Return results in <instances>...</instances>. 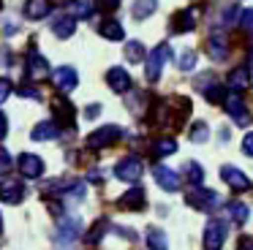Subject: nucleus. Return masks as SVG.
Returning a JSON list of instances; mask_svg holds the SVG:
<instances>
[{"mask_svg":"<svg viewBox=\"0 0 253 250\" xmlns=\"http://www.w3.org/2000/svg\"><path fill=\"white\" fill-rule=\"evenodd\" d=\"M171 54V46L169 43H158V46L153 49V52L147 54V65H144V74H147V82H158L161 79V71H164L166 65V57Z\"/></svg>","mask_w":253,"mask_h":250,"instance_id":"f257e3e1","label":"nucleus"},{"mask_svg":"<svg viewBox=\"0 0 253 250\" xmlns=\"http://www.w3.org/2000/svg\"><path fill=\"white\" fill-rule=\"evenodd\" d=\"M185 204L193 207V209H202V212H212L220 204V196L215 190H207V188H193L185 196Z\"/></svg>","mask_w":253,"mask_h":250,"instance_id":"f03ea898","label":"nucleus"},{"mask_svg":"<svg viewBox=\"0 0 253 250\" xmlns=\"http://www.w3.org/2000/svg\"><path fill=\"white\" fill-rule=\"evenodd\" d=\"M120 136H123V130L117 128V125H101V128H95L93 133L87 136V147L90 150H104V147L117 144Z\"/></svg>","mask_w":253,"mask_h":250,"instance_id":"7ed1b4c3","label":"nucleus"},{"mask_svg":"<svg viewBox=\"0 0 253 250\" xmlns=\"http://www.w3.org/2000/svg\"><path fill=\"white\" fill-rule=\"evenodd\" d=\"M223 106H226V112H229V117L234 120L240 128L251 125V109L245 106V101H242L240 92H231V95H226V98H223Z\"/></svg>","mask_w":253,"mask_h":250,"instance_id":"20e7f679","label":"nucleus"},{"mask_svg":"<svg viewBox=\"0 0 253 250\" xmlns=\"http://www.w3.org/2000/svg\"><path fill=\"white\" fill-rule=\"evenodd\" d=\"M79 231H82V220L79 217H63L60 226H57V245L60 248H71L79 239Z\"/></svg>","mask_w":253,"mask_h":250,"instance_id":"39448f33","label":"nucleus"},{"mask_svg":"<svg viewBox=\"0 0 253 250\" xmlns=\"http://www.w3.org/2000/svg\"><path fill=\"white\" fill-rule=\"evenodd\" d=\"M142 171H144L142 161H139V158H133V155L123 158V161L115 166V177L123 179V182H136V179L142 177Z\"/></svg>","mask_w":253,"mask_h":250,"instance_id":"423d86ee","label":"nucleus"},{"mask_svg":"<svg viewBox=\"0 0 253 250\" xmlns=\"http://www.w3.org/2000/svg\"><path fill=\"white\" fill-rule=\"evenodd\" d=\"M144 204H147V196H144V188H142V185H133V188H128L126 193L117 199V207H120V209H128V212H142Z\"/></svg>","mask_w":253,"mask_h":250,"instance_id":"0eeeda50","label":"nucleus"},{"mask_svg":"<svg viewBox=\"0 0 253 250\" xmlns=\"http://www.w3.org/2000/svg\"><path fill=\"white\" fill-rule=\"evenodd\" d=\"M17 168L25 179H39L44 174V161L39 155H33V152H22L17 158Z\"/></svg>","mask_w":253,"mask_h":250,"instance_id":"6e6552de","label":"nucleus"},{"mask_svg":"<svg viewBox=\"0 0 253 250\" xmlns=\"http://www.w3.org/2000/svg\"><path fill=\"white\" fill-rule=\"evenodd\" d=\"M226 242V223L223 220H210L204 228V250H220Z\"/></svg>","mask_w":253,"mask_h":250,"instance_id":"1a4fd4ad","label":"nucleus"},{"mask_svg":"<svg viewBox=\"0 0 253 250\" xmlns=\"http://www.w3.org/2000/svg\"><path fill=\"white\" fill-rule=\"evenodd\" d=\"M52 82H55V87L60 92H71V90H77V84H79V74L71 65H60V68L52 74Z\"/></svg>","mask_w":253,"mask_h":250,"instance_id":"9d476101","label":"nucleus"},{"mask_svg":"<svg viewBox=\"0 0 253 250\" xmlns=\"http://www.w3.org/2000/svg\"><path fill=\"white\" fill-rule=\"evenodd\" d=\"M220 179H223L234 193H245V190L251 188V179H248L240 168H234V166H220Z\"/></svg>","mask_w":253,"mask_h":250,"instance_id":"9b49d317","label":"nucleus"},{"mask_svg":"<svg viewBox=\"0 0 253 250\" xmlns=\"http://www.w3.org/2000/svg\"><path fill=\"white\" fill-rule=\"evenodd\" d=\"M153 177H155V182H158V188H164L166 193H174V190H180V174L177 171H171L169 166H155L153 168Z\"/></svg>","mask_w":253,"mask_h":250,"instance_id":"f8f14e48","label":"nucleus"},{"mask_svg":"<svg viewBox=\"0 0 253 250\" xmlns=\"http://www.w3.org/2000/svg\"><path fill=\"white\" fill-rule=\"evenodd\" d=\"M25 199V185L19 179H3L0 182V201L6 204H19Z\"/></svg>","mask_w":253,"mask_h":250,"instance_id":"ddd939ff","label":"nucleus"},{"mask_svg":"<svg viewBox=\"0 0 253 250\" xmlns=\"http://www.w3.org/2000/svg\"><path fill=\"white\" fill-rule=\"evenodd\" d=\"M207 54L212 60H226L229 57V43H226V36L220 30H212L210 33V38H207Z\"/></svg>","mask_w":253,"mask_h":250,"instance_id":"4468645a","label":"nucleus"},{"mask_svg":"<svg viewBox=\"0 0 253 250\" xmlns=\"http://www.w3.org/2000/svg\"><path fill=\"white\" fill-rule=\"evenodd\" d=\"M46 76H49V63H46V57H41L39 52H30V57H28V79L44 82Z\"/></svg>","mask_w":253,"mask_h":250,"instance_id":"2eb2a0df","label":"nucleus"},{"mask_svg":"<svg viewBox=\"0 0 253 250\" xmlns=\"http://www.w3.org/2000/svg\"><path fill=\"white\" fill-rule=\"evenodd\" d=\"M248 84H251V68L237 65V68L229 71V76H226V87H229L231 92H242Z\"/></svg>","mask_w":253,"mask_h":250,"instance_id":"dca6fc26","label":"nucleus"},{"mask_svg":"<svg viewBox=\"0 0 253 250\" xmlns=\"http://www.w3.org/2000/svg\"><path fill=\"white\" fill-rule=\"evenodd\" d=\"M171 33H191L196 27V8H185V11H177L171 16Z\"/></svg>","mask_w":253,"mask_h":250,"instance_id":"f3484780","label":"nucleus"},{"mask_svg":"<svg viewBox=\"0 0 253 250\" xmlns=\"http://www.w3.org/2000/svg\"><path fill=\"white\" fill-rule=\"evenodd\" d=\"M52 112H55V117L60 125H74L77 112H74V103L68 101V98H55V101H52Z\"/></svg>","mask_w":253,"mask_h":250,"instance_id":"a211bd4d","label":"nucleus"},{"mask_svg":"<svg viewBox=\"0 0 253 250\" xmlns=\"http://www.w3.org/2000/svg\"><path fill=\"white\" fill-rule=\"evenodd\" d=\"M106 84H109L115 92H128L131 90V76H128L126 68H109V74H106Z\"/></svg>","mask_w":253,"mask_h":250,"instance_id":"6ab92c4d","label":"nucleus"},{"mask_svg":"<svg viewBox=\"0 0 253 250\" xmlns=\"http://www.w3.org/2000/svg\"><path fill=\"white\" fill-rule=\"evenodd\" d=\"M74 30H77V19H74L71 14H60L52 19V33H55L57 38H71Z\"/></svg>","mask_w":253,"mask_h":250,"instance_id":"aec40b11","label":"nucleus"},{"mask_svg":"<svg viewBox=\"0 0 253 250\" xmlns=\"http://www.w3.org/2000/svg\"><path fill=\"white\" fill-rule=\"evenodd\" d=\"M57 136H60V128H57V123H52V120H44V123H39L30 130V139L33 141H49V139H57Z\"/></svg>","mask_w":253,"mask_h":250,"instance_id":"412c9836","label":"nucleus"},{"mask_svg":"<svg viewBox=\"0 0 253 250\" xmlns=\"http://www.w3.org/2000/svg\"><path fill=\"white\" fill-rule=\"evenodd\" d=\"M49 11H52L49 0H28V3H25V16H28V19H44Z\"/></svg>","mask_w":253,"mask_h":250,"instance_id":"4be33fe9","label":"nucleus"},{"mask_svg":"<svg viewBox=\"0 0 253 250\" xmlns=\"http://www.w3.org/2000/svg\"><path fill=\"white\" fill-rule=\"evenodd\" d=\"M98 33L106 41H123V36H126V33H123V25L117 19H104L98 25Z\"/></svg>","mask_w":253,"mask_h":250,"instance_id":"5701e85b","label":"nucleus"},{"mask_svg":"<svg viewBox=\"0 0 253 250\" xmlns=\"http://www.w3.org/2000/svg\"><path fill=\"white\" fill-rule=\"evenodd\" d=\"M171 152H177V141L171 139V136H164V139L153 141V155L155 158H166V155H171Z\"/></svg>","mask_w":253,"mask_h":250,"instance_id":"b1692460","label":"nucleus"},{"mask_svg":"<svg viewBox=\"0 0 253 250\" xmlns=\"http://www.w3.org/2000/svg\"><path fill=\"white\" fill-rule=\"evenodd\" d=\"M147 248L150 250H166L169 248V239H166V234L161 231V228H147Z\"/></svg>","mask_w":253,"mask_h":250,"instance_id":"393cba45","label":"nucleus"},{"mask_svg":"<svg viewBox=\"0 0 253 250\" xmlns=\"http://www.w3.org/2000/svg\"><path fill=\"white\" fill-rule=\"evenodd\" d=\"M68 14H71L74 19H87V16L93 14V3H90V0H71Z\"/></svg>","mask_w":253,"mask_h":250,"instance_id":"a878e982","label":"nucleus"},{"mask_svg":"<svg viewBox=\"0 0 253 250\" xmlns=\"http://www.w3.org/2000/svg\"><path fill=\"white\" fill-rule=\"evenodd\" d=\"M158 0H136L133 3V19H147L150 14H155Z\"/></svg>","mask_w":253,"mask_h":250,"instance_id":"bb28decb","label":"nucleus"},{"mask_svg":"<svg viewBox=\"0 0 253 250\" xmlns=\"http://www.w3.org/2000/svg\"><path fill=\"white\" fill-rule=\"evenodd\" d=\"M106 228H109V220H106V217H98V220H95V226L87 231L84 242H87V245H98V242H101V237L106 234Z\"/></svg>","mask_w":253,"mask_h":250,"instance_id":"cd10ccee","label":"nucleus"},{"mask_svg":"<svg viewBox=\"0 0 253 250\" xmlns=\"http://www.w3.org/2000/svg\"><path fill=\"white\" fill-rule=\"evenodd\" d=\"M126 57H128V63H142V60H147V54H144V46L139 41H128L126 43Z\"/></svg>","mask_w":253,"mask_h":250,"instance_id":"c85d7f7f","label":"nucleus"},{"mask_svg":"<svg viewBox=\"0 0 253 250\" xmlns=\"http://www.w3.org/2000/svg\"><path fill=\"white\" fill-rule=\"evenodd\" d=\"M226 207H229V215H231V220H234V223H240V226L248 220V215H251V212H248V207L242 204V201H229Z\"/></svg>","mask_w":253,"mask_h":250,"instance_id":"c756f323","label":"nucleus"},{"mask_svg":"<svg viewBox=\"0 0 253 250\" xmlns=\"http://www.w3.org/2000/svg\"><path fill=\"white\" fill-rule=\"evenodd\" d=\"M185 179H188L191 185H199V182L204 179V168L199 166L196 161H188V163H185Z\"/></svg>","mask_w":253,"mask_h":250,"instance_id":"7c9ffc66","label":"nucleus"},{"mask_svg":"<svg viewBox=\"0 0 253 250\" xmlns=\"http://www.w3.org/2000/svg\"><path fill=\"white\" fill-rule=\"evenodd\" d=\"M174 63H177V68H180V71H191L193 65H196V52L185 49V52H180V54L174 57Z\"/></svg>","mask_w":253,"mask_h":250,"instance_id":"2f4dec72","label":"nucleus"},{"mask_svg":"<svg viewBox=\"0 0 253 250\" xmlns=\"http://www.w3.org/2000/svg\"><path fill=\"white\" fill-rule=\"evenodd\" d=\"M210 139V128H207V123H196L191 128V141L193 144H204V141Z\"/></svg>","mask_w":253,"mask_h":250,"instance_id":"473e14b6","label":"nucleus"},{"mask_svg":"<svg viewBox=\"0 0 253 250\" xmlns=\"http://www.w3.org/2000/svg\"><path fill=\"white\" fill-rule=\"evenodd\" d=\"M240 27H242V33H245V36L253 38V8H245L240 14Z\"/></svg>","mask_w":253,"mask_h":250,"instance_id":"72a5a7b5","label":"nucleus"},{"mask_svg":"<svg viewBox=\"0 0 253 250\" xmlns=\"http://www.w3.org/2000/svg\"><path fill=\"white\" fill-rule=\"evenodd\" d=\"M84 193H87V190H84V185H82V182H71V185L66 188V196H68L71 201H82V199H84Z\"/></svg>","mask_w":253,"mask_h":250,"instance_id":"f704fd0d","label":"nucleus"},{"mask_svg":"<svg viewBox=\"0 0 253 250\" xmlns=\"http://www.w3.org/2000/svg\"><path fill=\"white\" fill-rule=\"evenodd\" d=\"M11 92H14V84H11V79H8V76H0V103H6Z\"/></svg>","mask_w":253,"mask_h":250,"instance_id":"c9c22d12","label":"nucleus"},{"mask_svg":"<svg viewBox=\"0 0 253 250\" xmlns=\"http://www.w3.org/2000/svg\"><path fill=\"white\" fill-rule=\"evenodd\" d=\"M212 84H215L212 74H202V76H196V82H193V87H196V90H204V92H207Z\"/></svg>","mask_w":253,"mask_h":250,"instance_id":"e433bc0d","label":"nucleus"},{"mask_svg":"<svg viewBox=\"0 0 253 250\" xmlns=\"http://www.w3.org/2000/svg\"><path fill=\"white\" fill-rule=\"evenodd\" d=\"M19 95H22V98H33V101H41V90H39V87H19Z\"/></svg>","mask_w":253,"mask_h":250,"instance_id":"4c0bfd02","label":"nucleus"},{"mask_svg":"<svg viewBox=\"0 0 253 250\" xmlns=\"http://www.w3.org/2000/svg\"><path fill=\"white\" fill-rule=\"evenodd\" d=\"M223 11H226V14H223V25H231V22H234V16H237V14H242V11L237 8L234 3H229V5H226V8H223Z\"/></svg>","mask_w":253,"mask_h":250,"instance_id":"58836bf2","label":"nucleus"},{"mask_svg":"<svg viewBox=\"0 0 253 250\" xmlns=\"http://www.w3.org/2000/svg\"><path fill=\"white\" fill-rule=\"evenodd\" d=\"M11 168V155L6 152V147H0V174H6Z\"/></svg>","mask_w":253,"mask_h":250,"instance_id":"ea45409f","label":"nucleus"},{"mask_svg":"<svg viewBox=\"0 0 253 250\" xmlns=\"http://www.w3.org/2000/svg\"><path fill=\"white\" fill-rule=\"evenodd\" d=\"M95 5H98L101 11H115L117 5H120V0H95Z\"/></svg>","mask_w":253,"mask_h":250,"instance_id":"a19ab883","label":"nucleus"},{"mask_svg":"<svg viewBox=\"0 0 253 250\" xmlns=\"http://www.w3.org/2000/svg\"><path fill=\"white\" fill-rule=\"evenodd\" d=\"M242 152L253 158V133H248L245 139H242Z\"/></svg>","mask_w":253,"mask_h":250,"instance_id":"79ce46f5","label":"nucleus"},{"mask_svg":"<svg viewBox=\"0 0 253 250\" xmlns=\"http://www.w3.org/2000/svg\"><path fill=\"white\" fill-rule=\"evenodd\" d=\"M6 133H8V120H6V114L0 112V141L6 139Z\"/></svg>","mask_w":253,"mask_h":250,"instance_id":"37998d69","label":"nucleus"},{"mask_svg":"<svg viewBox=\"0 0 253 250\" xmlns=\"http://www.w3.org/2000/svg\"><path fill=\"white\" fill-rule=\"evenodd\" d=\"M240 250H253V237H242L240 239Z\"/></svg>","mask_w":253,"mask_h":250,"instance_id":"c03bdc74","label":"nucleus"},{"mask_svg":"<svg viewBox=\"0 0 253 250\" xmlns=\"http://www.w3.org/2000/svg\"><path fill=\"white\" fill-rule=\"evenodd\" d=\"M98 112H101V106H98V103H93V106H87V112H84V114H87V117H95Z\"/></svg>","mask_w":253,"mask_h":250,"instance_id":"a18cd8bd","label":"nucleus"},{"mask_svg":"<svg viewBox=\"0 0 253 250\" xmlns=\"http://www.w3.org/2000/svg\"><path fill=\"white\" fill-rule=\"evenodd\" d=\"M248 63H251V65H253V46H251V49H248Z\"/></svg>","mask_w":253,"mask_h":250,"instance_id":"49530a36","label":"nucleus"},{"mask_svg":"<svg viewBox=\"0 0 253 250\" xmlns=\"http://www.w3.org/2000/svg\"><path fill=\"white\" fill-rule=\"evenodd\" d=\"M0 231H3V220H0Z\"/></svg>","mask_w":253,"mask_h":250,"instance_id":"de8ad7c7","label":"nucleus"},{"mask_svg":"<svg viewBox=\"0 0 253 250\" xmlns=\"http://www.w3.org/2000/svg\"><path fill=\"white\" fill-rule=\"evenodd\" d=\"M0 8H3V0H0Z\"/></svg>","mask_w":253,"mask_h":250,"instance_id":"09e8293b","label":"nucleus"}]
</instances>
